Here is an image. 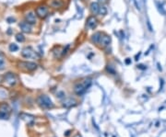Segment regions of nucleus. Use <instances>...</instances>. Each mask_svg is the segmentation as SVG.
<instances>
[{
    "mask_svg": "<svg viewBox=\"0 0 166 137\" xmlns=\"http://www.w3.org/2000/svg\"><path fill=\"white\" fill-rule=\"evenodd\" d=\"M90 84H92V81H90V79H89V78L84 79L80 83H78L76 86H75V88H74L75 93L79 96L83 95L87 91V89L90 88Z\"/></svg>",
    "mask_w": 166,
    "mask_h": 137,
    "instance_id": "nucleus-1",
    "label": "nucleus"
},
{
    "mask_svg": "<svg viewBox=\"0 0 166 137\" xmlns=\"http://www.w3.org/2000/svg\"><path fill=\"white\" fill-rule=\"evenodd\" d=\"M38 102L40 105H41V107L43 109H51L54 107L52 100L50 99L49 97H47V96H45V95L40 96V98L38 99Z\"/></svg>",
    "mask_w": 166,
    "mask_h": 137,
    "instance_id": "nucleus-2",
    "label": "nucleus"
},
{
    "mask_svg": "<svg viewBox=\"0 0 166 137\" xmlns=\"http://www.w3.org/2000/svg\"><path fill=\"white\" fill-rule=\"evenodd\" d=\"M19 65L21 68L25 69L26 71H33L37 68V64L32 62H21Z\"/></svg>",
    "mask_w": 166,
    "mask_h": 137,
    "instance_id": "nucleus-3",
    "label": "nucleus"
},
{
    "mask_svg": "<svg viewBox=\"0 0 166 137\" xmlns=\"http://www.w3.org/2000/svg\"><path fill=\"white\" fill-rule=\"evenodd\" d=\"M35 13H36V15L39 18H46L48 15V8L45 6H39L36 8Z\"/></svg>",
    "mask_w": 166,
    "mask_h": 137,
    "instance_id": "nucleus-4",
    "label": "nucleus"
},
{
    "mask_svg": "<svg viewBox=\"0 0 166 137\" xmlns=\"http://www.w3.org/2000/svg\"><path fill=\"white\" fill-rule=\"evenodd\" d=\"M25 19H26V21L31 25L35 24L37 21V15L33 11H29L28 13H26V15H25Z\"/></svg>",
    "mask_w": 166,
    "mask_h": 137,
    "instance_id": "nucleus-5",
    "label": "nucleus"
},
{
    "mask_svg": "<svg viewBox=\"0 0 166 137\" xmlns=\"http://www.w3.org/2000/svg\"><path fill=\"white\" fill-rule=\"evenodd\" d=\"M97 25H98V20L94 16H90V17L88 18V19H87L88 28H90V29H94L95 28L97 27Z\"/></svg>",
    "mask_w": 166,
    "mask_h": 137,
    "instance_id": "nucleus-6",
    "label": "nucleus"
},
{
    "mask_svg": "<svg viewBox=\"0 0 166 137\" xmlns=\"http://www.w3.org/2000/svg\"><path fill=\"white\" fill-rule=\"evenodd\" d=\"M111 43V37L108 36V35H102V38H101V40L99 44L102 47H107L109 46V44Z\"/></svg>",
    "mask_w": 166,
    "mask_h": 137,
    "instance_id": "nucleus-7",
    "label": "nucleus"
},
{
    "mask_svg": "<svg viewBox=\"0 0 166 137\" xmlns=\"http://www.w3.org/2000/svg\"><path fill=\"white\" fill-rule=\"evenodd\" d=\"M19 28L22 30L23 32H26V33H30L32 32V26L31 24L28 23L27 21H23L21 23H19Z\"/></svg>",
    "mask_w": 166,
    "mask_h": 137,
    "instance_id": "nucleus-8",
    "label": "nucleus"
},
{
    "mask_svg": "<svg viewBox=\"0 0 166 137\" xmlns=\"http://www.w3.org/2000/svg\"><path fill=\"white\" fill-rule=\"evenodd\" d=\"M21 55L22 57L24 58H31L32 55H33V51L31 47H26L22 50L21 52Z\"/></svg>",
    "mask_w": 166,
    "mask_h": 137,
    "instance_id": "nucleus-9",
    "label": "nucleus"
},
{
    "mask_svg": "<svg viewBox=\"0 0 166 137\" xmlns=\"http://www.w3.org/2000/svg\"><path fill=\"white\" fill-rule=\"evenodd\" d=\"M49 5L54 8H60L64 6V2L62 0H51L49 2Z\"/></svg>",
    "mask_w": 166,
    "mask_h": 137,
    "instance_id": "nucleus-10",
    "label": "nucleus"
},
{
    "mask_svg": "<svg viewBox=\"0 0 166 137\" xmlns=\"http://www.w3.org/2000/svg\"><path fill=\"white\" fill-rule=\"evenodd\" d=\"M6 80H7V82L9 83L11 86H14L15 84H16V81H17L16 77H15V75L11 73H8L6 75Z\"/></svg>",
    "mask_w": 166,
    "mask_h": 137,
    "instance_id": "nucleus-11",
    "label": "nucleus"
},
{
    "mask_svg": "<svg viewBox=\"0 0 166 137\" xmlns=\"http://www.w3.org/2000/svg\"><path fill=\"white\" fill-rule=\"evenodd\" d=\"M99 9H100V5L97 2H92L90 4V11L92 14L96 15L99 14Z\"/></svg>",
    "mask_w": 166,
    "mask_h": 137,
    "instance_id": "nucleus-12",
    "label": "nucleus"
},
{
    "mask_svg": "<svg viewBox=\"0 0 166 137\" xmlns=\"http://www.w3.org/2000/svg\"><path fill=\"white\" fill-rule=\"evenodd\" d=\"M101 38H102V33H101V32H96V33H94L92 35V40L94 43H99L100 40H101Z\"/></svg>",
    "mask_w": 166,
    "mask_h": 137,
    "instance_id": "nucleus-13",
    "label": "nucleus"
},
{
    "mask_svg": "<svg viewBox=\"0 0 166 137\" xmlns=\"http://www.w3.org/2000/svg\"><path fill=\"white\" fill-rule=\"evenodd\" d=\"M75 105H76V100L72 99L71 98L67 99L64 101V106H66V107H71V106H75Z\"/></svg>",
    "mask_w": 166,
    "mask_h": 137,
    "instance_id": "nucleus-14",
    "label": "nucleus"
},
{
    "mask_svg": "<svg viewBox=\"0 0 166 137\" xmlns=\"http://www.w3.org/2000/svg\"><path fill=\"white\" fill-rule=\"evenodd\" d=\"M99 14L102 15V16H105L107 14V8L104 6H100V9H99Z\"/></svg>",
    "mask_w": 166,
    "mask_h": 137,
    "instance_id": "nucleus-15",
    "label": "nucleus"
},
{
    "mask_svg": "<svg viewBox=\"0 0 166 137\" xmlns=\"http://www.w3.org/2000/svg\"><path fill=\"white\" fill-rule=\"evenodd\" d=\"M16 40H18V42H23L24 40H25V37H24L23 34L18 33V34L16 35Z\"/></svg>",
    "mask_w": 166,
    "mask_h": 137,
    "instance_id": "nucleus-16",
    "label": "nucleus"
},
{
    "mask_svg": "<svg viewBox=\"0 0 166 137\" xmlns=\"http://www.w3.org/2000/svg\"><path fill=\"white\" fill-rule=\"evenodd\" d=\"M8 48H9V51H10V52H17V51L19 50V46L15 43H11L10 45H9Z\"/></svg>",
    "mask_w": 166,
    "mask_h": 137,
    "instance_id": "nucleus-17",
    "label": "nucleus"
},
{
    "mask_svg": "<svg viewBox=\"0 0 166 137\" xmlns=\"http://www.w3.org/2000/svg\"><path fill=\"white\" fill-rule=\"evenodd\" d=\"M4 68V57L2 54H0V69Z\"/></svg>",
    "mask_w": 166,
    "mask_h": 137,
    "instance_id": "nucleus-18",
    "label": "nucleus"
},
{
    "mask_svg": "<svg viewBox=\"0 0 166 137\" xmlns=\"http://www.w3.org/2000/svg\"><path fill=\"white\" fill-rule=\"evenodd\" d=\"M8 21L9 23H12V22H14V21H15V18H8Z\"/></svg>",
    "mask_w": 166,
    "mask_h": 137,
    "instance_id": "nucleus-19",
    "label": "nucleus"
},
{
    "mask_svg": "<svg viewBox=\"0 0 166 137\" xmlns=\"http://www.w3.org/2000/svg\"><path fill=\"white\" fill-rule=\"evenodd\" d=\"M99 2H101V3H106L107 0H99Z\"/></svg>",
    "mask_w": 166,
    "mask_h": 137,
    "instance_id": "nucleus-20",
    "label": "nucleus"
},
{
    "mask_svg": "<svg viewBox=\"0 0 166 137\" xmlns=\"http://www.w3.org/2000/svg\"><path fill=\"white\" fill-rule=\"evenodd\" d=\"M125 63H127V64H129V63H130V60H129V58H127V60L125 61Z\"/></svg>",
    "mask_w": 166,
    "mask_h": 137,
    "instance_id": "nucleus-21",
    "label": "nucleus"
},
{
    "mask_svg": "<svg viewBox=\"0 0 166 137\" xmlns=\"http://www.w3.org/2000/svg\"><path fill=\"white\" fill-rule=\"evenodd\" d=\"M75 137H81V136H80L79 134H78V135H76V136H75Z\"/></svg>",
    "mask_w": 166,
    "mask_h": 137,
    "instance_id": "nucleus-22",
    "label": "nucleus"
}]
</instances>
